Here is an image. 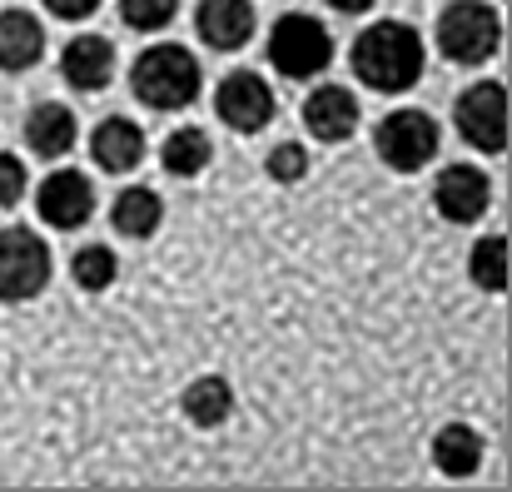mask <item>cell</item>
Instances as JSON below:
<instances>
[{
	"label": "cell",
	"mask_w": 512,
	"mask_h": 492,
	"mask_svg": "<svg viewBox=\"0 0 512 492\" xmlns=\"http://www.w3.org/2000/svg\"><path fill=\"white\" fill-rule=\"evenodd\" d=\"M90 160L100 164L105 174H130L135 164L145 160V135H140V125L125 120V115L100 120L95 135H90Z\"/></svg>",
	"instance_id": "cell-14"
},
{
	"label": "cell",
	"mask_w": 512,
	"mask_h": 492,
	"mask_svg": "<svg viewBox=\"0 0 512 492\" xmlns=\"http://www.w3.org/2000/svg\"><path fill=\"white\" fill-rule=\"evenodd\" d=\"M80 140V125H75V110L70 105H35L30 120H25V145L40 155V160H60L70 155Z\"/></svg>",
	"instance_id": "cell-16"
},
{
	"label": "cell",
	"mask_w": 512,
	"mask_h": 492,
	"mask_svg": "<svg viewBox=\"0 0 512 492\" xmlns=\"http://www.w3.org/2000/svg\"><path fill=\"white\" fill-rule=\"evenodd\" d=\"M264 169H269V179H279V184H299V179L309 174V150L294 145V140H289V145H274Z\"/></svg>",
	"instance_id": "cell-24"
},
{
	"label": "cell",
	"mask_w": 512,
	"mask_h": 492,
	"mask_svg": "<svg viewBox=\"0 0 512 492\" xmlns=\"http://www.w3.org/2000/svg\"><path fill=\"white\" fill-rule=\"evenodd\" d=\"M70 274H75V284H80L85 294H100V289H110V284H115L120 259L110 254V244H85V249L70 259Z\"/></svg>",
	"instance_id": "cell-22"
},
{
	"label": "cell",
	"mask_w": 512,
	"mask_h": 492,
	"mask_svg": "<svg viewBox=\"0 0 512 492\" xmlns=\"http://www.w3.org/2000/svg\"><path fill=\"white\" fill-rule=\"evenodd\" d=\"M329 5H334L339 15H363V10H373L378 0H329Z\"/></svg>",
	"instance_id": "cell-27"
},
{
	"label": "cell",
	"mask_w": 512,
	"mask_h": 492,
	"mask_svg": "<svg viewBox=\"0 0 512 492\" xmlns=\"http://www.w3.org/2000/svg\"><path fill=\"white\" fill-rule=\"evenodd\" d=\"M269 60H274V70H279L284 80L324 75L329 60H334V35H329L324 20L294 10V15L274 20V30H269Z\"/></svg>",
	"instance_id": "cell-4"
},
{
	"label": "cell",
	"mask_w": 512,
	"mask_h": 492,
	"mask_svg": "<svg viewBox=\"0 0 512 492\" xmlns=\"http://www.w3.org/2000/svg\"><path fill=\"white\" fill-rule=\"evenodd\" d=\"M60 75H65L75 90H85V95L105 90V85L115 80V45H110L105 35H75V40L60 50Z\"/></svg>",
	"instance_id": "cell-12"
},
{
	"label": "cell",
	"mask_w": 512,
	"mask_h": 492,
	"mask_svg": "<svg viewBox=\"0 0 512 492\" xmlns=\"http://www.w3.org/2000/svg\"><path fill=\"white\" fill-rule=\"evenodd\" d=\"M130 85H135V100L150 105V110H184V105H194V95L204 85V70L184 45L165 40V45H150L135 60Z\"/></svg>",
	"instance_id": "cell-2"
},
{
	"label": "cell",
	"mask_w": 512,
	"mask_h": 492,
	"mask_svg": "<svg viewBox=\"0 0 512 492\" xmlns=\"http://www.w3.org/2000/svg\"><path fill=\"white\" fill-rule=\"evenodd\" d=\"M493 204V179L478 164H448L433 184V209L448 224H478Z\"/></svg>",
	"instance_id": "cell-9"
},
{
	"label": "cell",
	"mask_w": 512,
	"mask_h": 492,
	"mask_svg": "<svg viewBox=\"0 0 512 492\" xmlns=\"http://www.w3.org/2000/svg\"><path fill=\"white\" fill-rule=\"evenodd\" d=\"M503 45V20L488 0H453L438 15V50L453 65H488Z\"/></svg>",
	"instance_id": "cell-3"
},
{
	"label": "cell",
	"mask_w": 512,
	"mask_h": 492,
	"mask_svg": "<svg viewBox=\"0 0 512 492\" xmlns=\"http://www.w3.org/2000/svg\"><path fill=\"white\" fill-rule=\"evenodd\" d=\"M453 125L458 135L483 150V155H503L508 150V90L498 80H478L458 95L453 105Z\"/></svg>",
	"instance_id": "cell-5"
},
{
	"label": "cell",
	"mask_w": 512,
	"mask_h": 492,
	"mask_svg": "<svg viewBox=\"0 0 512 492\" xmlns=\"http://www.w3.org/2000/svg\"><path fill=\"white\" fill-rule=\"evenodd\" d=\"M25 164L15 160V155H5L0 150V209H10V204H20V194H25Z\"/></svg>",
	"instance_id": "cell-25"
},
{
	"label": "cell",
	"mask_w": 512,
	"mask_h": 492,
	"mask_svg": "<svg viewBox=\"0 0 512 492\" xmlns=\"http://www.w3.org/2000/svg\"><path fill=\"white\" fill-rule=\"evenodd\" d=\"M45 55V25L30 10H0V70L20 75Z\"/></svg>",
	"instance_id": "cell-15"
},
{
	"label": "cell",
	"mask_w": 512,
	"mask_h": 492,
	"mask_svg": "<svg viewBox=\"0 0 512 492\" xmlns=\"http://www.w3.org/2000/svg\"><path fill=\"white\" fill-rule=\"evenodd\" d=\"M110 219H115V229H120L125 239H150V234L165 224V199H160L155 189H145V184H130V189L115 194Z\"/></svg>",
	"instance_id": "cell-17"
},
{
	"label": "cell",
	"mask_w": 512,
	"mask_h": 492,
	"mask_svg": "<svg viewBox=\"0 0 512 492\" xmlns=\"http://www.w3.org/2000/svg\"><path fill=\"white\" fill-rule=\"evenodd\" d=\"M373 145H378V160L398 174H413L438 155V120L423 115V110H393L378 120L373 130Z\"/></svg>",
	"instance_id": "cell-7"
},
{
	"label": "cell",
	"mask_w": 512,
	"mask_h": 492,
	"mask_svg": "<svg viewBox=\"0 0 512 492\" xmlns=\"http://www.w3.org/2000/svg\"><path fill=\"white\" fill-rule=\"evenodd\" d=\"M214 160V145H209V135L199 130V125H184V130H174L170 140L160 145V164L179 174V179H194V174H204Z\"/></svg>",
	"instance_id": "cell-19"
},
{
	"label": "cell",
	"mask_w": 512,
	"mask_h": 492,
	"mask_svg": "<svg viewBox=\"0 0 512 492\" xmlns=\"http://www.w3.org/2000/svg\"><path fill=\"white\" fill-rule=\"evenodd\" d=\"M50 284V249L40 234L10 224L0 229V304L35 299Z\"/></svg>",
	"instance_id": "cell-6"
},
{
	"label": "cell",
	"mask_w": 512,
	"mask_h": 492,
	"mask_svg": "<svg viewBox=\"0 0 512 492\" xmlns=\"http://www.w3.org/2000/svg\"><path fill=\"white\" fill-rule=\"evenodd\" d=\"M304 125H309V135L324 140V145L348 140V135L358 130V100H353V90H348V85H319V90H309V100H304Z\"/></svg>",
	"instance_id": "cell-13"
},
{
	"label": "cell",
	"mask_w": 512,
	"mask_h": 492,
	"mask_svg": "<svg viewBox=\"0 0 512 492\" xmlns=\"http://www.w3.org/2000/svg\"><path fill=\"white\" fill-rule=\"evenodd\" d=\"M174 10H179V0H120V20L130 30H140V35L165 30L174 20Z\"/></svg>",
	"instance_id": "cell-23"
},
{
	"label": "cell",
	"mask_w": 512,
	"mask_h": 492,
	"mask_svg": "<svg viewBox=\"0 0 512 492\" xmlns=\"http://www.w3.org/2000/svg\"><path fill=\"white\" fill-rule=\"evenodd\" d=\"M214 115L229 130H239V135H259L274 120V90H269V80L254 75V70L224 75L219 90H214Z\"/></svg>",
	"instance_id": "cell-8"
},
{
	"label": "cell",
	"mask_w": 512,
	"mask_h": 492,
	"mask_svg": "<svg viewBox=\"0 0 512 492\" xmlns=\"http://www.w3.org/2000/svg\"><path fill=\"white\" fill-rule=\"evenodd\" d=\"M45 10L60 15V20H85V15L100 10V0H45Z\"/></svg>",
	"instance_id": "cell-26"
},
{
	"label": "cell",
	"mask_w": 512,
	"mask_h": 492,
	"mask_svg": "<svg viewBox=\"0 0 512 492\" xmlns=\"http://www.w3.org/2000/svg\"><path fill=\"white\" fill-rule=\"evenodd\" d=\"M254 5L249 0H199L194 10V30L209 50H244L254 40Z\"/></svg>",
	"instance_id": "cell-11"
},
{
	"label": "cell",
	"mask_w": 512,
	"mask_h": 492,
	"mask_svg": "<svg viewBox=\"0 0 512 492\" xmlns=\"http://www.w3.org/2000/svg\"><path fill=\"white\" fill-rule=\"evenodd\" d=\"M468 274H473V284L478 289H488V294H498V289H508V239L503 234H488V239H478L473 244V259H468Z\"/></svg>",
	"instance_id": "cell-21"
},
{
	"label": "cell",
	"mask_w": 512,
	"mask_h": 492,
	"mask_svg": "<svg viewBox=\"0 0 512 492\" xmlns=\"http://www.w3.org/2000/svg\"><path fill=\"white\" fill-rule=\"evenodd\" d=\"M35 209L50 229H85L95 214V184L80 169H55L35 189Z\"/></svg>",
	"instance_id": "cell-10"
},
{
	"label": "cell",
	"mask_w": 512,
	"mask_h": 492,
	"mask_svg": "<svg viewBox=\"0 0 512 492\" xmlns=\"http://www.w3.org/2000/svg\"><path fill=\"white\" fill-rule=\"evenodd\" d=\"M353 75L378 90V95H403L418 85L423 75V40L413 25L403 20H383V25H368L358 40H353Z\"/></svg>",
	"instance_id": "cell-1"
},
{
	"label": "cell",
	"mask_w": 512,
	"mask_h": 492,
	"mask_svg": "<svg viewBox=\"0 0 512 492\" xmlns=\"http://www.w3.org/2000/svg\"><path fill=\"white\" fill-rule=\"evenodd\" d=\"M234 413V393L224 378H194L189 393H184V418L194 428H219L224 418Z\"/></svg>",
	"instance_id": "cell-20"
},
{
	"label": "cell",
	"mask_w": 512,
	"mask_h": 492,
	"mask_svg": "<svg viewBox=\"0 0 512 492\" xmlns=\"http://www.w3.org/2000/svg\"><path fill=\"white\" fill-rule=\"evenodd\" d=\"M433 463H438V473H448V478H473V473L483 468V438H478L468 423H448V428H438V438H433Z\"/></svg>",
	"instance_id": "cell-18"
}]
</instances>
